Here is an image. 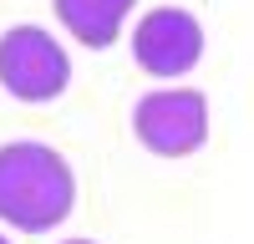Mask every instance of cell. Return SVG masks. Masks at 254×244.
I'll return each mask as SVG.
<instances>
[{
    "label": "cell",
    "instance_id": "obj_1",
    "mask_svg": "<svg viewBox=\"0 0 254 244\" xmlns=\"http://www.w3.org/2000/svg\"><path fill=\"white\" fill-rule=\"evenodd\" d=\"M76 209V173L51 142H0V224L15 234H51Z\"/></svg>",
    "mask_w": 254,
    "mask_h": 244
},
{
    "label": "cell",
    "instance_id": "obj_2",
    "mask_svg": "<svg viewBox=\"0 0 254 244\" xmlns=\"http://www.w3.org/2000/svg\"><path fill=\"white\" fill-rule=\"evenodd\" d=\"M132 132L153 158H188L208 142V97L193 87H158L132 102Z\"/></svg>",
    "mask_w": 254,
    "mask_h": 244
},
{
    "label": "cell",
    "instance_id": "obj_3",
    "mask_svg": "<svg viewBox=\"0 0 254 244\" xmlns=\"http://www.w3.org/2000/svg\"><path fill=\"white\" fill-rule=\"evenodd\" d=\"M0 87L15 102H56L71 87L66 46L41 26H10L0 36Z\"/></svg>",
    "mask_w": 254,
    "mask_h": 244
},
{
    "label": "cell",
    "instance_id": "obj_4",
    "mask_svg": "<svg viewBox=\"0 0 254 244\" xmlns=\"http://www.w3.org/2000/svg\"><path fill=\"white\" fill-rule=\"evenodd\" d=\"M132 61L158 76V81H178L203 61V26L193 10L183 5H158L132 26Z\"/></svg>",
    "mask_w": 254,
    "mask_h": 244
},
{
    "label": "cell",
    "instance_id": "obj_5",
    "mask_svg": "<svg viewBox=\"0 0 254 244\" xmlns=\"http://www.w3.org/2000/svg\"><path fill=\"white\" fill-rule=\"evenodd\" d=\"M51 5L71 41H81L87 51H107V46H117L137 0H51Z\"/></svg>",
    "mask_w": 254,
    "mask_h": 244
},
{
    "label": "cell",
    "instance_id": "obj_6",
    "mask_svg": "<svg viewBox=\"0 0 254 244\" xmlns=\"http://www.w3.org/2000/svg\"><path fill=\"white\" fill-rule=\"evenodd\" d=\"M66 244H97V239H66Z\"/></svg>",
    "mask_w": 254,
    "mask_h": 244
},
{
    "label": "cell",
    "instance_id": "obj_7",
    "mask_svg": "<svg viewBox=\"0 0 254 244\" xmlns=\"http://www.w3.org/2000/svg\"><path fill=\"white\" fill-rule=\"evenodd\" d=\"M0 244H10V234H0Z\"/></svg>",
    "mask_w": 254,
    "mask_h": 244
}]
</instances>
